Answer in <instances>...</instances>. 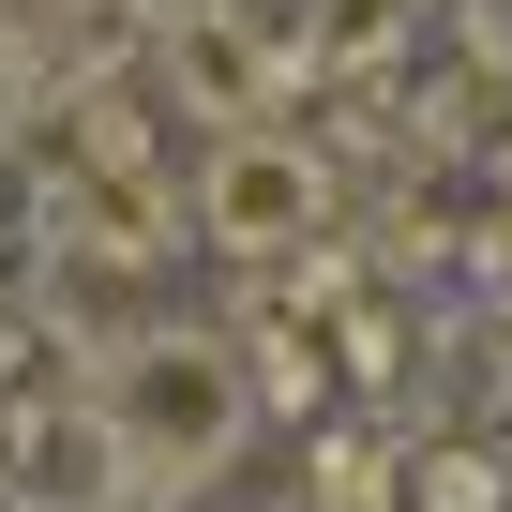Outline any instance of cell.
Listing matches in <instances>:
<instances>
[{
	"label": "cell",
	"instance_id": "obj_3",
	"mask_svg": "<svg viewBox=\"0 0 512 512\" xmlns=\"http://www.w3.org/2000/svg\"><path fill=\"white\" fill-rule=\"evenodd\" d=\"M166 76H196L181 106H196L211 136H272V91H287V61L256 46L241 16H166Z\"/></svg>",
	"mask_w": 512,
	"mask_h": 512
},
{
	"label": "cell",
	"instance_id": "obj_5",
	"mask_svg": "<svg viewBox=\"0 0 512 512\" xmlns=\"http://www.w3.org/2000/svg\"><path fill=\"white\" fill-rule=\"evenodd\" d=\"M407 16H422V0H317V76L332 91H377V61L407 46Z\"/></svg>",
	"mask_w": 512,
	"mask_h": 512
},
{
	"label": "cell",
	"instance_id": "obj_4",
	"mask_svg": "<svg viewBox=\"0 0 512 512\" xmlns=\"http://www.w3.org/2000/svg\"><path fill=\"white\" fill-rule=\"evenodd\" d=\"M121 482H136V467H121V437H106L91 407H76V422H16V497H31V512H106Z\"/></svg>",
	"mask_w": 512,
	"mask_h": 512
},
{
	"label": "cell",
	"instance_id": "obj_7",
	"mask_svg": "<svg viewBox=\"0 0 512 512\" xmlns=\"http://www.w3.org/2000/svg\"><path fill=\"white\" fill-rule=\"evenodd\" d=\"M377 497H392V452H377L362 422H332V437H317V512H377Z\"/></svg>",
	"mask_w": 512,
	"mask_h": 512
},
{
	"label": "cell",
	"instance_id": "obj_1",
	"mask_svg": "<svg viewBox=\"0 0 512 512\" xmlns=\"http://www.w3.org/2000/svg\"><path fill=\"white\" fill-rule=\"evenodd\" d=\"M91 422L121 437V467L136 482H211L241 437H256V377H241V332H181V317H151V332H121L106 362H91Z\"/></svg>",
	"mask_w": 512,
	"mask_h": 512
},
{
	"label": "cell",
	"instance_id": "obj_8",
	"mask_svg": "<svg viewBox=\"0 0 512 512\" xmlns=\"http://www.w3.org/2000/svg\"><path fill=\"white\" fill-rule=\"evenodd\" d=\"M497 181H512V151H497ZM482 256H497V272H512V211H497V226H482Z\"/></svg>",
	"mask_w": 512,
	"mask_h": 512
},
{
	"label": "cell",
	"instance_id": "obj_2",
	"mask_svg": "<svg viewBox=\"0 0 512 512\" xmlns=\"http://www.w3.org/2000/svg\"><path fill=\"white\" fill-rule=\"evenodd\" d=\"M196 226L226 241V256H317V226H332V166L272 121V136H211V166H196Z\"/></svg>",
	"mask_w": 512,
	"mask_h": 512
},
{
	"label": "cell",
	"instance_id": "obj_6",
	"mask_svg": "<svg viewBox=\"0 0 512 512\" xmlns=\"http://www.w3.org/2000/svg\"><path fill=\"white\" fill-rule=\"evenodd\" d=\"M241 377H256V407H317L347 362H332L317 332H287V317H256V332H241Z\"/></svg>",
	"mask_w": 512,
	"mask_h": 512
}]
</instances>
